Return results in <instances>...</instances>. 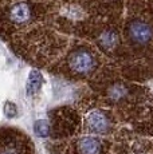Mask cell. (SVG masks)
Instances as JSON below:
<instances>
[{"label":"cell","instance_id":"1","mask_svg":"<svg viewBox=\"0 0 153 154\" xmlns=\"http://www.w3.org/2000/svg\"><path fill=\"white\" fill-rule=\"evenodd\" d=\"M69 67L73 72L89 74L97 67V59L87 50H75L69 56Z\"/></svg>","mask_w":153,"mask_h":154},{"label":"cell","instance_id":"5","mask_svg":"<svg viewBox=\"0 0 153 154\" xmlns=\"http://www.w3.org/2000/svg\"><path fill=\"white\" fill-rule=\"evenodd\" d=\"M78 154H102V142L97 137H83L76 141Z\"/></svg>","mask_w":153,"mask_h":154},{"label":"cell","instance_id":"10","mask_svg":"<svg viewBox=\"0 0 153 154\" xmlns=\"http://www.w3.org/2000/svg\"><path fill=\"white\" fill-rule=\"evenodd\" d=\"M0 154H19L17 149L12 145H5V146L0 147Z\"/></svg>","mask_w":153,"mask_h":154},{"label":"cell","instance_id":"2","mask_svg":"<svg viewBox=\"0 0 153 154\" xmlns=\"http://www.w3.org/2000/svg\"><path fill=\"white\" fill-rule=\"evenodd\" d=\"M129 39L134 44L138 46H145L152 40L153 38V28L149 23L142 22V20H132L129 22L126 27Z\"/></svg>","mask_w":153,"mask_h":154},{"label":"cell","instance_id":"9","mask_svg":"<svg viewBox=\"0 0 153 154\" xmlns=\"http://www.w3.org/2000/svg\"><path fill=\"white\" fill-rule=\"evenodd\" d=\"M4 114L7 115L8 118H14L17 114V107L15 103L12 102H5L4 103Z\"/></svg>","mask_w":153,"mask_h":154},{"label":"cell","instance_id":"8","mask_svg":"<svg viewBox=\"0 0 153 154\" xmlns=\"http://www.w3.org/2000/svg\"><path fill=\"white\" fill-rule=\"evenodd\" d=\"M34 131L38 137H47L50 134V123L46 119H39L35 122Z\"/></svg>","mask_w":153,"mask_h":154},{"label":"cell","instance_id":"4","mask_svg":"<svg viewBox=\"0 0 153 154\" xmlns=\"http://www.w3.org/2000/svg\"><path fill=\"white\" fill-rule=\"evenodd\" d=\"M32 16V8L28 3L19 2L14 4L10 10V19L16 24H23L27 23Z\"/></svg>","mask_w":153,"mask_h":154},{"label":"cell","instance_id":"7","mask_svg":"<svg viewBox=\"0 0 153 154\" xmlns=\"http://www.w3.org/2000/svg\"><path fill=\"white\" fill-rule=\"evenodd\" d=\"M98 42L101 44L102 48L109 51V50H114L117 47V44H118V36H117L116 31L109 29V31L102 32L99 39H98Z\"/></svg>","mask_w":153,"mask_h":154},{"label":"cell","instance_id":"6","mask_svg":"<svg viewBox=\"0 0 153 154\" xmlns=\"http://www.w3.org/2000/svg\"><path fill=\"white\" fill-rule=\"evenodd\" d=\"M43 83V76L40 72L38 71H31L30 75H28V82L26 86V93L28 97H34L35 94H38V91L40 90Z\"/></svg>","mask_w":153,"mask_h":154},{"label":"cell","instance_id":"3","mask_svg":"<svg viewBox=\"0 0 153 154\" xmlns=\"http://www.w3.org/2000/svg\"><path fill=\"white\" fill-rule=\"evenodd\" d=\"M86 126H87V129L93 133H97V134H106L109 130L111 129V121L104 111L98 110V109H94V110L87 112Z\"/></svg>","mask_w":153,"mask_h":154}]
</instances>
